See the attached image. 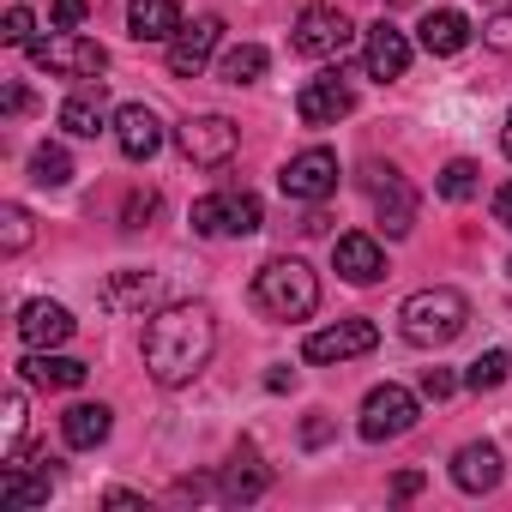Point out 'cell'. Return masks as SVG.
Wrapping results in <instances>:
<instances>
[{"instance_id":"6da1fadb","label":"cell","mask_w":512,"mask_h":512,"mask_svg":"<svg viewBox=\"0 0 512 512\" xmlns=\"http://www.w3.org/2000/svg\"><path fill=\"white\" fill-rule=\"evenodd\" d=\"M145 374L157 386H187L211 350H217V320L205 302H175V308H157L151 326H145Z\"/></svg>"},{"instance_id":"7a4b0ae2","label":"cell","mask_w":512,"mask_h":512,"mask_svg":"<svg viewBox=\"0 0 512 512\" xmlns=\"http://www.w3.org/2000/svg\"><path fill=\"white\" fill-rule=\"evenodd\" d=\"M464 326H470V302H464L458 290H446V284L416 290V296L398 308V332H404L416 350H446L452 338H464Z\"/></svg>"},{"instance_id":"3957f363","label":"cell","mask_w":512,"mask_h":512,"mask_svg":"<svg viewBox=\"0 0 512 512\" xmlns=\"http://www.w3.org/2000/svg\"><path fill=\"white\" fill-rule=\"evenodd\" d=\"M253 302L266 320H308L320 308V278L302 260H266L253 272Z\"/></svg>"},{"instance_id":"277c9868","label":"cell","mask_w":512,"mask_h":512,"mask_svg":"<svg viewBox=\"0 0 512 512\" xmlns=\"http://www.w3.org/2000/svg\"><path fill=\"white\" fill-rule=\"evenodd\" d=\"M25 55H31V67L61 73V79H97V73L109 67V49L91 43V37H79V31H61V37H49V43H31Z\"/></svg>"},{"instance_id":"5b68a950","label":"cell","mask_w":512,"mask_h":512,"mask_svg":"<svg viewBox=\"0 0 512 512\" xmlns=\"http://www.w3.org/2000/svg\"><path fill=\"white\" fill-rule=\"evenodd\" d=\"M175 145H181L187 163H199V169H223V163L235 157V145H241V127H235L229 115H187V121L175 127Z\"/></svg>"},{"instance_id":"8992f818","label":"cell","mask_w":512,"mask_h":512,"mask_svg":"<svg viewBox=\"0 0 512 512\" xmlns=\"http://www.w3.org/2000/svg\"><path fill=\"white\" fill-rule=\"evenodd\" d=\"M350 19L338 13V7H302V19H296V31H290V49L296 55H308V61H338L344 49H350Z\"/></svg>"},{"instance_id":"52a82bcc","label":"cell","mask_w":512,"mask_h":512,"mask_svg":"<svg viewBox=\"0 0 512 512\" xmlns=\"http://www.w3.org/2000/svg\"><path fill=\"white\" fill-rule=\"evenodd\" d=\"M416 428V392H404V386H374L368 398H362V440L368 446H380V440H398V434H410Z\"/></svg>"},{"instance_id":"ba28073f","label":"cell","mask_w":512,"mask_h":512,"mask_svg":"<svg viewBox=\"0 0 512 512\" xmlns=\"http://www.w3.org/2000/svg\"><path fill=\"white\" fill-rule=\"evenodd\" d=\"M278 187H284V199L320 205V199L338 193V157H332L326 145H314V151H302V157H290V163L278 169Z\"/></svg>"},{"instance_id":"9c48e42d","label":"cell","mask_w":512,"mask_h":512,"mask_svg":"<svg viewBox=\"0 0 512 512\" xmlns=\"http://www.w3.org/2000/svg\"><path fill=\"white\" fill-rule=\"evenodd\" d=\"M260 223H266V211H260L253 193H205L193 205V229L199 235H253Z\"/></svg>"},{"instance_id":"30bf717a","label":"cell","mask_w":512,"mask_h":512,"mask_svg":"<svg viewBox=\"0 0 512 512\" xmlns=\"http://www.w3.org/2000/svg\"><path fill=\"white\" fill-rule=\"evenodd\" d=\"M368 199H374V211H380V223H386V235H410V223H416V193H410V181L386 163H368Z\"/></svg>"},{"instance_id":"8fae6325","label":"cell","mask_w":512,"mask_h":512,"mask_svg":"<svg viewBox=\"0 0 512 512\" xmlns=\"http://www.w3.org/2000/svg\"><path fill=\"white\" fill-rule=\"evenodd\" d=\"M374 344H380V326H374V320H338V326H320V332L302 344V356L326 368V362H350V356H368Z\"/></svg>"},{"instance_id":"7c38bea8","label":"cell","mask_w":512,"mask_h":512,"mask_svg":"<svg viewBox=\"0 0 512 512\" xmlns=\"http://www.w3.org/2000/svg\"><path fill=\"white\" fill-rule=\"evenodd\" d=\"M350 109H356V91L344 85V73H320V79H308L302 97H296L302 127H338Z\"/></svg>"},{"instance_id":"4fadbf2b","label":"cell","mask_w":512,"mask_h":512,"mask_svg":"<svg viewBox=\"0 0 512 512\" xmlns=\"http://www.w3.org/2000/svg\"><path fill=\"white\" fill-rule=\"evenodd\" d=\"M217 43H223V19H193V25H181L175 43H169V73H175V79L205 73L211 55H217Z\"/></svg>"},{"instance_id":"5bb4252c","label":"cell","mask_w":512,"mask_h":512,"mask_svg":"<svg viewBox=\"0 0 512 512\" xmlns=\"http://www.w3.org/2000/svg\"><path fill=\"white\" fill-rule=\"evenodd\" d=\"M362 67H368V79H380V85L404 79V67H410V37H404L392 19L368 25V43H362Z\"/></svg>"},{"instance_id":"9a60e30c","label":"cell","mask_w":512,"mask_h":512,"mask_svg":"<svg viewBox=\"0 0 512 512\" xmlns=\"http://www.w3.org/2000/svg\"><path fill=\"white\" fill-rule=\"evenodd\" d=\"M115 145H121V157L145 163V157L163 151V121L145 103H127V109H115Z\"/></svg>"},{"instance_id":"2e32d148","label":"cell","mask_w":512,"mask_h":512,"mask_svg":"<svg viewBox=\"0 0 512 512\" xmlns=\"http://www.w3.org/2000/svg\"><path fill=\"white\" fill-rule=\"evenodd\" d=\"M332 266H338V278H350V284H380V278H386V253H380L374 235H338Z\"/></svg>"},{"instance_id":"e0dca14e","label":"cell","mask_w":512,"mask_h":512,"mask_svg":"<svg viewBox=\"0 0 512 512\" xmlns=\"http://www.w3.org/2000/svg\"><path fill=\"white\" fill-rule=\"evenodd\" d=\"M19 338H25L31 350H55V344L73 338V314H67L61 302H25V308H19Z\"/></svg>"},{"instance_id":"ac0fdd59","label":"cell","mask_w":512,"mask_h":512,"mask_svg":"<svg viewBox=\"0 0 512 512\" xmlns=\"http://www.w3.org/2000/svg\"><path fill=\"white\" fill-rule=\"evenodd\" d=\"M19 374H25L31 386H55V392H79V386L91 380V362H79V356H49V350H31V356L19 362Z\"/></svg>"},{"instance_id":"d6986e66","label":"cell","mask_w":512,"mask_h":512,"mask_svg":"<svg viewBox=\"0 0 512 512\" xmlns=\"http://www.w3.org/2000/svg\"><path fill=\"white\" fill-rule=\"evenodd\" d=\"M127 31L139 43H175V31H181V0H133V7H127Z\"/></svg>"},{"instance_id":"ffe728a7","label":"cell","mask_w":512,"mask_h":512,"mask_svg":"<svg viewBox=\"0 0 512 512\" xmlns=\"http://www.w3.org/2000/svg\"><path fill=\"white\" fill-rule=\"evenodd\" d=\"M452 482H458L464 494H488V488L500 482V452H494L488 440L458 446V458H452Z\"/></svg>"},{"instance_id":"44dd1931","label":"cell","mask_w":512,"mask_h":512,"mask_svg":"<svg viewBox=\"0 0 512 512\" xmlns=\"http://www.w3.org/2000/svg\"><path fill=\"white\" fill-rule=\"evenodd\" d=\"M422 49H428V55H464V49H470V19H464L458 7H434V13L422 19Z\"/></svg>"},{"instance_id":"7402d4cb","label":"cell","mask_w":512,"mask_h":512,"mask_svg":"<svg viewBox=\"0 0 512 512\" xmlns=\"http://www.w3.org/2000/svg\"><path fill=\"white\" fill-rule=\"evenodd\" d=\"M49 494H55V476H49V464H43L37 476H31L19 458H13L7 470H0V500H7V506H19V512H25V506H43Z\"/></svg>"},{"instance_id":"603a6c76","label":"cell","mask_w":512,"mask_h":512,"mask_svg":"<svg viewBox=\"0 0 512 512\" xmlns=\"http://www.w3.org/2000/svg\"><path fill=\"white\" fill-rule=\"evenodd\" d=\"M266 488H272V470H266L260 458H253L247 446L223 464V500H260Z\"/></svg>"},{"instance_id":"cb8c5ba5","label":"cell","mask_w":512,"mask_h":512,"mask_svg":"<svg viewBox=\"0 0 512 512\" xmlns=\"http://www.w3.org/2000/svg\"><path fill=\"white\" fill-rule=\"evenodd\" d=\"M109 404H73L67 416H61V434H67V446L73 452H91V446H103L109 440Z\"/></svg>"},{"instance_id":"d4e9b609","label":"cell","mask_w":512,"mask_h":512,"mask_svg":"<svg viewBox=\"0 0 512 512\" xmlns=\"http://www.w3.org/2000/svg\"><path fill=\"white\" fill-rule=\"evenodd\" d=\"M266 67H272V55H266L260 43H235V49L217 55V79H223V85H260Z\"/></svg>"},{"instance_id":"484cf974","label":"cell","mask_w":512,"mask_h":512,"mask_svg":"<svg viewBox=\"0 0 512 512\" xmlns=\"http://www.w3.org/2000/svg\"><path fill=\"white\" fill-rule=\"evenodd\" d=\"M61 127L73 133V139H97L109 121H103V97H67L61 103Z\"/></svg>"},{"instance_id":"4316f807","label":"cell","mask_w":512,"mask_h":512,"mask_svg":"<svg viewBox=\"0 0 512 512\" xmlns=\"http://www.w3.org/2000/svg\"><path fill=\"white\" fill-rule=\"evenodd\" d=\"M31 181H37V187H67V181H73V157H67L61 145H37V151H31Z\"/></svg>"},{"instance_id":"83f0119b","label":"cell","mask_w":512,"mask_h":512,"mask_svg":"<svg viewBox=\"0 0 512 512\" xmlns=\"http://www.w3.org/2000/svg\"><path fill=\"white\" fill-rule=\"evenodd\" d=\"M476 187H482V169H476L470 157H452V163L440 169V199L464 205V199H476Z\"/></svg>"},{"instance_id":"f1b7e54d","label":"cell","mask_w":512,"mask_h":512,"mask_svg":"<svg viewBox=\"0 0 512 512\" xmlns=\"http://www.w3.org/2000/svg\"><path fill=\"white\" fill-rule=\"evenodd\" d=\"M506 374H512V356H506V350H482V356L464 368V386H470V392H494V386H506Z\"/></svg>"},{"instance_id":"f546056e","label":"cell","mask_w":512,"mask_h":512,"mask_svg":"<svg viewBox=\"0 0 512 512\" xmlns=\"http://www.w3.org/2000/svg\"><path fill=\"white\" fill-rule=\"evenodd\" d=\"M25 247H31V211L0 205V253H25Z\"/></svg>"},{"instance_id":"4dcf8cb0","label":"cell","mask_w":512,"mask_h":512,"mask_svg":"<svg viewBox=\"0 0 512 512\" xmlns=\"http://www.w3.org/2000/svg\"><path fill=\"white\" fill-rule=\"evenodd\" d=\"M37 19H31V7H7V31H0V43H7V49H31L37 37Z\"/></svg>"},{"instance_id":"1f68e13d","label":"cell","mask_w":512,"mask_h":512,"mask_svg":"<svg viewBox=\"0 0 512 512\" xmlns=\"http://www.w3.org/2000/svg\"><path fill=\"white\" fill-rule=\"evenodd\" d=\"M157 211H163V199H157V193L145 187V193H133V199H127V211H121V217H127V229H145V223H151Z\"/></svg>"},{"instance_id":"d6a6232c","label":"cell","mask_w":512,"mask_h":512,"mask_svg":"<svg viewBox=\"0 0 512 512\" xmlns=\"http://www.w3.org/2000/svg\"><path fill=\"white\" fill-rule=\"evenodd\" d=\"M452 392H458V374H452V368H422V398L440 404V398H452Z\"/></svg>"},{"instance_id":"836d02e7","label":"cell","mask_w":512,"mask_h":512,"mask_svg":"<svg viewBox=\"0 0 512 512\" xmlns=\"http://www.w3.org/2000/svg\"><path fill=\"white\" fill-rule=\"evenodd\" d=\"M482 43H488V49H500V55H512V7H506V13H494V19L482 25Z\"/></svg>"},{"instance_id":"e575fe53","label":"cell","mask_w":512,"mask_h":512,"mask_svg":"<svg viewBox=\"0 0 512 512\" xmlns=\"http://www.w3.org/2000/svg\"><path fill=\"white\" fill-rule=\"evenodd\" d=\"M85 13H91V0H55V31H79L85 25Z\"/></svg>"},{"instance_id":"d590c367","label":"cell","mask_w":512,"mask_h":512,"mask_svg":"<svg viewBox=\"0 0 512 512\" xmlns=\"http://www.w3.org/2000/svg\"><path fill=\"white\" fill-rule=\"evenodd\" d=\"M326 440H332V422H320V416L302 422V446H326Z\"/></svg>"},{"instance_id":"8d00e7d4","label":"cell","mask_w":512,"mask_h":512,"mask_svg":"<svg viewBox=\"0 0 512 512\" xmlns=\"http://www.w3.org/2000/svg\"><path fill=\"white\" fill-rule=\"evenodd\" d=\"M494 217H500V223H506V229H512V181H506V187H500V193H494Z\"/></svg>"},{"instance_id":"74e56055","label":"cell","mask_w":512,"mask_h":512,"mask_svg":"<svg viewBox=\"0 0 512 512\" xmlns=\"http://www.w3.org/2000/svg\"><path fill=\"white\" fill-rule=\"evenodd\" d=\"M416 488H422V476H416V470H404V476H398V482H392V494H398V500H410V494H416Z\"/></svg>"},{"instance_id":"f35d334b","label":"cell","mask_w":512,"mask_h":512,"mask_svg":"<svg viewBox=\"0 0 512 512\" xmlns=\"http://www.w3.org/2000/svg\"><path fill=\"white\" fill-rule=\"evenodd\" d=\"M19 109H31V97H25V85H7V115H19Z\"/></svg>"},{"instance_id":"ab89813d","label":"cell","mask_w":512,"mask_h":512,"mask_svg":"<svg viewBox=\"0 0 512 512\" xmlns=\"http://www.w3.org/2000/svg\"><path fill=\"white\" fill-rule=\"evenodd\" d=\"M266 386H272V392H290V386H296V374H290V368H272V374H266Z\"/></svg>"},{"instance_id":"60d3db41","label":"cell","mask_w":512,"mask_h":512,"mask_svg":"<svg viewBox=\"0 0 512 512\" xmlns=\"http://www.w3.org/2000/svg\"><path fill=\"white\" fill-rule=\"evenodd\" d=\"M500 151L512 157V109H506V127H500Z\"/></svg>"},{"instance_id":"b9f144b4","label":"cell","mask_w":512,"mask_h":512,"mask_svg":"<svg viewBox=\"0 0 512 512\" xmlns=\"http://www.w3.org/2000/svg\"><path fill=\"white\" fill-rule=\"evenodd\" d=\"M494 7H512V0H494Z\"/></svg>"}]
</instances>
